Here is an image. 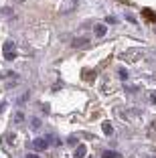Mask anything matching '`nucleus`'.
I'll list each match as a JSON object with an SVG mask.
<instances>
[{"instance_id":"f257e3e1","label":"nucleus","mask_w":156,"mask_h":158,"mask_svg":"<svg viewBox=\"0 0 156 158\" xmlns=\"http://www.w3.org/2000/svg\"><path fill=\"white\" fill-rule=\"evenodd\" d=\"M4 57H6V59H14V57H16V55H14V45H12V43H6V45H4Z\"/></svg>"},{"instance_id":"f03ea898","label":"nucleus","mask_w":156,"mask_h":158,"mask_svg":"<svg viewBox=\"0 0 156 158\" xmlns=\"http://www.w3.org/2000/svg\"><path fill=\"white\" fill-rule=\"evenodd\" d=\"M32 146H35L37 150H47V148H49V140L39 138V140H35V142H32Z\"/></svg>"},{"instance_id":"7ed1b4c3","label":"nucleus","mask_w":156,"mask_h":158,"mask_svg":"<svg viewBox=\"0 0 156 158\" xmlns=\"http://www.w3.org/2000/svg\"><path fill=\"white\" fill-rule=\"evenodd\" d=\"M85 152H87V148L85 146H77V152H75V158H85Z\"/></svg>"},{"instance_id":"20e7f679","label":"nucleus","mask_w":156,"mask_h":158,"mask_svg":"<svg viewBox=\"0 0 156 158\" xmlns=\"http://www.w3.org/2000/svg\"><path fill=\"white\" fill-rule=\"evenodd\" d=\"M95 35H97V37H103V35H106V27H101V24L95 27Z\"/></svg>"},{"instance_id":"39448f33","label":"nucleus","mask_w":156,"mask_h":158,"mask_svg":"<svg viewBox=\"0 0 156 158\" xmlns=\"http://www.w3.org/2000/svg\"><path fill=\"white\" fill-rule=\"evenodd\" d=\"M87 45V39H79V41H73V47H85Z\"/></svg>"},{"instance_id":"423d86ee","label":"nucleus","mask_w":156,"mask_h":158,"mask_svg":"<svg viewBox=\"0 0 156 158\" xmlns=\"http://www.w3.org/2000/svg\"><path fill=\"white\" fill-rule=\"evenodd\" d=\"M103 158H120L118 152H103Z\"/></svg>"},{"instance_id":"0eeeda50","label":"nucleus","mask_w":156,"mask_h":158,"mask_svg":"<svg viewBox=\"0 0 156 158\" xmlns=\"http://www.w3.org/2000/svg\"><path fill=\"white\" fill-rule=\"evenodd\" d=\"M144 16H148V19H150L152 23H156V16H154V14L150 12V10H144Z\"/></svg>"},{"instance_id":"6e6552de","label":"nucleus","mask_w":156,"mask_h":158,"mask_svg":"<svg viewBox=\"0 0 156 158\" xmlns=\"http://www.w3.org/2000/svg\"><path fill=\"white\" fill-rule=\"evenodd\" d=\"M103 132H106V134H112V132H114V128H112L110 124H103Z\"/></svg>"},{"instance_id":"1a4fd4ad","label":"nucleus","mask_w":156,"mask_h":158,"mask_svg":"<svg viewBox=\"0 0 156 158\" xmlns=\"http://www.w3.org/2000/svg\"><path fill=\"white\" fill-rule=\"evenodd\" d=\"M31 126L35 128V130H39V126H41V122H39V120H32V122H31Z\"/></svg>"},{"instance_id":"9d476101","label":"nucleus","mask_w":156,"mask_h":158,"mask_svg":"<svg viewBox=\"0 0 156 158\" xmlns=\"http://www.w3.org/2000/svg\"><path fill=\"white\" fill-rule=\"evenodd\" d=\"M23 120H24V116H23V114L19 112V114H16V120H14V122H16V124H20V122H23Z\"/></svg>"}]
</instances>
